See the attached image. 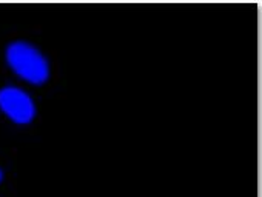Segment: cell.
Wrapping results in <instances>:
<instances>
[{"label":"cell","mask_w":262,"mask_h":197,"mask_svg":"<svg viewBox=\"0 0 262 197\" xmlns=\"http://www.w3.org/2000/svg\"><path fill=\"white\" fill-rule=\"evenodd\" d=\"M7 59L19 76L33 83H42L50 76L48 60L28 42H13L7 50Z\"/></svg>","instance_id":"1"},{"label":"cell","mask_w":262,"mask_h":197,"mask_svg":"<svg viewBox=\"0 0 262 197\" xmlns=\"http://www.w3.org/2000/svg\"><path fill=\"white\" fill-rule=\"evenodd\" d=\"M0 108L17 124H28L36 114V105L31 95L16 86L0 89Z\"/></svg>","instance_id":"2"},{"label":"cell","mask_w":262,"mask_h":197,"mask_svg":"<svg viewBox=\"0 0 262 197\" xmlns=\"http://www.w3.org/2000/svg\"><path fill=\"white\" fill-rule=\"evenodd\" d=\"M0 180H2V171H0Z\"/></svg>","instance_id":"3"}]
</instances>
